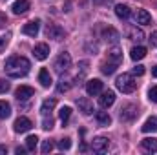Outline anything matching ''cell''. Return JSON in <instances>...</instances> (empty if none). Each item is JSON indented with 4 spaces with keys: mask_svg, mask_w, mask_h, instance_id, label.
Masks as SVG:
<instances>
[{
    "mask_svg": "<svg viewBox=\"0 0 157 155\" xmlns=\"http://www.w3.org/2000/svg\"><path fill=\"white\" fill-rule=\"evenodd\" d=\"M77 106H78V112H82V115H91V113H93V104H91L90 99H86V97H80V99H78Z\"/></svg>",
    "mask_w": 157,
    "mask_h": 155,
    "instance_id": "7c38bea8",
    "label": "cell"
},
{
    "mask_svg": "<svg viewBox=\"0 0 157 155\" xmlns=\"http://www.w3.org/2000/svg\"><path fill=\"white\" fill-rule=\"evenodd\" d=\"M11 9H13L15 15H24V13H28V9H29V0H17Z\"/></svg>",
    "mask_w": 157,
    "mask_h": 155,
    "instance_id": "2e32d148",
    "label": "cell"
},
{
    "mask_svg": "<svg viewBox=\"0 0 157 155\" xmlns=\"http://www.w3.org/2000/svg\"><path fill=\"white\" fill-rule=\"evenodd\" d=\"M141 130L144 133H150V131H157V117H148L144 120V124L141 126Z\"/></svg>",
    "mask_w": 157,
    "mask_h": 155,
    "instance_id": "ac0fdd59",
    "label": "cell"
},
{
    "mask_svg": "<svg viewBox=\"0 0 157 155\" xmlns=\"http://www.w3.org/2000/svg\"><path fill=\"white\" fill-rule=\"evenodd\" d=\"M37 144H39V137H37V135H29V137L26 139V148H28V152H35Z\"/></svg>",
    "mask_w": 157,
    "mask_h": 155,
    "instance_id": "484cf974",
    "label": "cell"
},
{
    "mask_svg": "<svg viewBox=\"0 0 157 155\" xmlns=\"http://www.w3.org/2000/svg\"><path fill=\"white\" fill-rule=\"evenodd\" d=\"M70 115H71V108H70V106H62V108H60V112H59V117H60L62 124H66V122H68Z\"/></svg>",
    "mask_w": 157,
    "mask_h": 155,
    "instance_id": "f1b7e54d",
    "label": "cell"
},
{
    "mask_svg": "<svg viewBox=\"0 0 157 155\" xmlns=\"http://www.w3.org/2000/svg\"><path fill=\"white\" fill-rule=\"evenodd\" d=\"M130 39L133 40V42H141V40L144 39V33L141 29H137V28H132L130 29Z\"/></svg>",
    "mask_w": 157,
    "mask_h": 155,
    "instance_id": "83f0119b",
    "label": "cell"
},
{
    "mask_svg": "<svg viewBox=\"0 0 157 155\" xmlns=\"http://www.w3.org/2000/svg\"><path fill=\"white\" fill-rule=\"evenodd\" d=\"M55 104H57V100L55 99H46L44 102H42V106H40V112H42V115H48L53 108H55Z\"/></svg>",
    "mask_w": 157,
    "mask_h": 155,
    "instance_id": "cb8c5ba5",
    "label": "cell"
},
{
    "mask_svg": "<svg viewBox=\"0 0 157 155\" xmlns=\"http://www.w3.org/2000/svg\"><path fill=\"white\" fill-rule=\"evenodd\" d=\"M42 128L44 130H51L53 128V119L48 115H44V119H42Z\"/></svg>",
    "mask_w": 157,
    "mask_h": 155,
    "instance_id": "1f68e13d",
    "label": "cell"
},
{
    "mask_svg": "<svg viewBox=\"0 0 157 155\" xmlns=\"http://www.w3.org/2000/svg\"><path fill=\"white\" fill-rule=\"evenodd\" d=\"M148 99H150L152 102H157V86H152V88L148 89Z\"/></svg>",
    "mask_w": 157,
    "mask_h": 155,
    "instance_id": "d6a6232c",
    "label": "cell"
},
{
    "mask_svg": "<svg viewBox=\"0 0 157 155\" xmlns=\"http://www.w3.org/2000/svg\"><path fill=\"white\" fill-rule=\"evenodd\" d=\"M6 44H7V39H2V37H0V53L4 51V47H6Z\"/></svg>",
    "mask_w": 157,
    "mask_h": 155,
    "instance_id": "f35d334b",
    "label": "cell"
},
{
    "mask_svg": "<svg viewBox=\"0 0 157 155\" xmlns=\"http://www.w3.org/2000/svg\"><path fill=\"white\" fill-rule=\"evenodd\" d=\"M26 150H28V148H17L15 152H17V155H24L26 153Z\"/></svg>",
    "mask_w": 157,
    "mask_h": 155,
    "instance_id": "ab89813d",
    "label": "cell"
},
{
    "mask_svg": "<svg viewBox=\"0 0 157 155\" xmlns=\"http://www.w3.org/2000/svg\"><path fill=\"white\" fill-rule=\"evenodd\" d=\"M46 35H48V39H53V40H62L64 37H66L64 29H62L60 26H57V24H48Z\"/></svg>",
    "mask_w": 157,
    "mask_h": 155,
    "instance_id": "5b68a950",
    "label": "cell"
},
{
    "mask_svg": "<svg viewBox=\"0 0 157 155\" xmlns=\"http://www.w3.org/2000/svg\"><path fill=\"white\" fill-rule=\"evenodd\" d=\"M108 60L119 66V64L122 62V51H121L119 47H112V49L108 51Z\"/></svg>",
    "mask_w": 157,
    "mask_h": 155,
    "instance_id": "d6986e66",
    "label": "cell"
},
{
    "mask_svg": "<svg viewBox=\"0 0 157 155\" xmlns=\"http://www.w3.org/2000/svg\"><path fill=\"white\" fill-rule=\"evenodd\" d=\"M31 70V62L26 59V57H20V55H13L6 60V73L13 78H20L26 77Z\"/></svg>",
    "mask_w": 157,
    "mask_h": 155,
    "instance_id": "6da1fadb",
    "label": "cell"
},
{
    "mask_svg": "<svg viewBox=\"0 0 157 155\" xmlns=\"http://www.w3.org/2000/svg\"><path fill=\"white\" fill-rule=\"evenodd\" d=\"M135 20H137V24L146 26V24H150V22H152V15H150L146 9H139V11H137V15H135Z\"/></svg>",
    "mask_w": 157,
    "mask_h": 155,
    "instance_id": "e0dca14e",
    "label": "cell"
},
{
    "mask_svg": "<svg viewBox=\"0 0 157 155\" xmlns=\"http://www.w3.org/2000/svg\"><path fill=\"white\" fill-rule=\"evenodd\" d=\"M71 68V57H70V53H60L59 57H57V60H55V70L59 71V73H66L68 70Z\"/></svg>",
    "mask_w": 157,
    "mask_h": 155,
    "instance_id": "3957f363",
    "label": "cell"
},
{
    "mask_svg": "<svg viewBox=\"0 0 157 155\" xmlns=\"http://www.w3.org/2000/svg\"><path fill=\"white\" fill-rule=\"evenodd\" d=\"M6 91H9V82L0 78V93H6Z\"/></svg>",
    "mask_w": 157,
    "mask_h": 155,
    "instance_id": "e575fe53",
    "label": "cell"
},
{
    "mask_svg": "<svg viewBox=\"0 0 157 155\" xmlns=\"http://www.w3.org/2000/svg\"><path fill=\"white\" fill-rule=\"evenodd\" d=\"M31 126H33V122H31L28 117H18V119L15 120V124H13V128H15L17 133H26V131L31 130Z\"/></svg>",
    "mask_w": 157,
    "mask_h": 155,
    "instance_id": "ba28073f",
    "label": "cell"
},
{
    "mask_svg": "<svg viewBox=\"0 0 157 155\" xmlns=\"http://www.w3.org/2000/svg\"><path fill=\"white\" fill-rule=\"evenodd\" d=\"M93 2H95V4H102L104 0H93Z\"/></svg>",
    "mask_w": 157,
    "mask_h": 155,
    "instance_id": "7bdbcfd3",
    "label": "cell"
},
{
    "mask_svg": "<svg viewBox=\"0 0 157 155\" xmlns=\"http://www.w3.org/2000/svg\"><path fill=\"white\" fill-rule=\"evenodd\" d=\"M6 24H7V17L4 13H0V28H4Z\"/></svg>",
    "mask_w": 157,
    "mask_h": 155,
    "instance_id": "74e56055",
    "label": "cell"
},
{
    "mask_svg": "<svg viewBox=\"0 0 157 155\" xmlns=\"http://www.w3.org/2000/svg\"><path fill=\"white\" fill-rule=\"evenodd\" d=\"M115 86H117L119 91H122V93H132L137 88V80L133 78V75H130V73H122V75L117 77Z\"/></svg>",
    "mask_w": 157,
    "mask_h": 155,
    "instance_id": "7a4b0ae2",
    "label": "cell"
},
{
    "mask_svg": "<svg viewBox=\"0 0 157 155\" xmlns=\"http://www.w3.org/2000/svg\"><path fill=\"white\" fill-rule=\"evenodd\" d=\"M137 115H139V112L133 104H126L124 108H121V113H119L121 120H124V122H132Z\"/></svg>",
    "mask_w": 157,
    "mask_h": 155,
    "instance_id": "277c9868",
    "label": "cell"
},
{
    "mask_svg": "<svg viewBox=\"0 0 157 155\" xmlns=\"http://www.w3.org/2000/svg\"><path fill=\"white\" fill-rule=\"evenodd\" d=\"M115 70H117V64H113V62H104L102 68H101V71H102L104 75H113Z\"/></svg>",
    "mask_w": 157,
    "mask_h": 155,
    "instance_id": "4316f807",
    "label": "cell"
},
{
    "mask_svg": "<svg viewBox=\"0 0 157 155\" xmlns=\"http://www.w3.org/2000/svg\"><path fill=\"white\" fill-rule=\"evenodd\" d=\"M143 73H144V66H135V68H133V75H139V77H141Z\"/></svg>",
    "mask_w": 157,
    "mask_h": 155,
    "instance_id": "d590c367",
    "label": "cell"
},
{
    "mask_svg": "<svg viewBox=\"0 0 157 155\" xmlns=\"http://www.w3.org/2000/svg\"><path fill=\"white\" fill-rule=\"evenodd\" d=\"M113 102H115V93H113V91H104V93L99 97V106H101V108H110Z\"/></svg>",
    "mask_w": 157,
    "mask_h": 155,
    "instance_id": "5bb4252c",
    "label": "cell"
},
{
    "mask_svg": "<svg viewBox=\"0 0 157 155\" xmlns=\"http://www.w3.org/2000/svg\"><path fill=\"white\" fill-rule=\"evenodd\" d=\"M150 44H152V47L157 46V31H154V33L150 35Z\"/></svg>",
    "mask_w": 157,
    "mask_h": 155,
    "instance_id": "8d00e7d4",
    "label": "cell"
},
{
    "mask_svg": "<svg viewBox=\"0 0 157 155\" xmlns=\"http://www.w3.org/2000/svg\"><path fill=\"white\" fill-rule=\"evenodd\" d=\"M70 88H71V82L66 80V78H60L59 84H57V91H59V93H64V91H68Z\"/></svg>",
    "mask_w": 157,
    "mask_h": 155,
    "instance_id": "f546056e",
    "label": "cell"
},
{
    "mask_svg": "<svg viewBox=\"0 0 157 155\" xmlns=\"http://www.w3.org/2000/svg\"><path fill=\"white\" fill-rule=\"evenodd\" d=\"M102 39L106 40V42H110V44H117L119 40H121V35H119L117 29L106 28V29H102Z\"/></svg>",
    "mask_w": 157,
    "mask_h": 155,
    "instance_id": "8fae6325",
    "label": "cell"
},
{
    "mask_svg": "<svg viewBox=\"0 0 157 155\" xmlns=\"http://www.w3.org/2000/svg\"><path fill=\"white\" fill-rule=\"evenodd\" d=\"M39 82L44 88H49V86H51V75H49V71H48L46 68H42L39 71Z\"/></svg>",
    "mask_w": 157,
    "mask_h": 155,
    "instance_id": "7402d4cb",
    "label": "cell"
},
{
    "mask_svg": "<svg viewBox=\"0 0 157 155\" xmlns=\"http://www.w3.org/2000/svg\"><path fill=\"white\" fill-rule=\"evenodd\" d=\"M70 148H71V141H70L68 137L59 141V150H62V152H64V150H70Z\"/></svg>",
    "mask_w": 157,
    "mask_h": 155,
    "instance_id": "4dcf8cb0",
    "label": "cell"
},
{
    "mask_svg": "<svg viewBox=\"0 0 157 155\" xmlns=\"http://www.w3.org/2000/svg\"><path fill=\"white\" fill-rule=\"evenodd\" d=\"M15 95H17L18 100H28V99H31V97L35 95V91H33V88H29V86H18L17 91H15Z\"/></svg>",
    "mask_w": 157,
    "mask_h": 155,
    "instance_id": "30bf717a",
    "label": "cell"
},
{
    "mask_svg": "<svg viewBox=\"0 0 157 155\" xmlns=\"http://www.w3.org/2000/svg\"><path fill=\"white\" fill-rule=\"evenodd\" d=\"M11 115V106L6 100H0V119H7Z\"/></svg>",
    "mask_w": 157,
    "mask_h": 155,
    "instance_id": "d4e9b609",
    "label": "cell"
},
{
    "mask_svg": "<svg viewBox=\"0 0 157 155\" xmlns=\"http://www.w3.org/2000/svg\"><path fill=\"white\" fill-rule=\"evenodd\" d=\"M40 29V20H33V22H28L24 28H22V33L24 35H29V37H37Z\"/></svg>",
    "mask_w": 157,
    "mask_h": 155,
    "instance_id": "4fadbf2b",
    "label": "cell"
},
{
    "mask_svg": "<svg viewBox=\"0 0 157 155\" xmlns=\"http://www.w3.org/2000/svg\"><path fill=\"white\" fill-rule=\"evenodd\" d=\"M108 148H110V139H106V137H97L91 142V150L95 153H104V152H108Z\"/></svg>",
    "mask_w": 157,
    "mask_h": 155,
    "instance_id": "8992f818",
    "label": "cell"
},
{
    "mask_svg": "<svg viewBox=\"0 0 157 155\" xmlns=\"http://www.w3.org/2000/svg\"><path fill=\"white\" fill-rule=\"evenodd\" d=\"M33 57L37 60H46L49 57V46L48 44H37L33 47Z\"/></svg>",
    "mask_w": 157,
    "mask_h": 155,
    "instance_id": "9c48e42d",
    "label": "cell"
},
{
    "mask_svg": "<svg viewBox=\"0 0 157 155\" xmlns=\"http://www.w3.org/2000/svg\"><path fill=\"white\" fill-rule=\"evenodd\" d=\"M141 146H143L144 152H148V153H155L157 152V139L155 137H146V139L141 141Z\"/></svg>",
    "mask_w": 157,
    "mask_h": 155,
    "instance_id": "9a60e30c",
    "label": "cell"
},
{
    "mask_svg": "<svg viewBox=\"0 0 157 155\" xmlns=\"http://www.w3.org/2000/svg\"><path fill=\"white\" fill-rule=\"evenodd\" d=\"M115 15H117L119 18L126 20V18H130L132 11H130V7H128L126 4H117V6H115Z\"/></svg>",
    "mask_w": 157,
    "mask_h": 155,
    "instance_id": "ffe728a7",
    "label": "cell"
},
{
    "mask_svg": "<svg viewBox=\"0 0 157 155\" xmlns=\"http://www.w3.org/2000/svg\"><path fill=\"white\" fill-rule=\"evenodd\" d=\"M130 57H132V60H141V59H144V57H146V47H143V46L132 47Z\"/></svg>",
    "mask_w": 157,
    "mask_h": 155,
    "instance_id": "44dd1931",
    "label": "cell"
},
{
    "mask_svg": "<svg viewBox=\"0 0 157 155\" xmlns=\"http://www.w3.org/2000/svg\"><path fill=\"white\" fill-rule=\"evenodd\" d=\"M53 150V142L51 141H44L42 142V153H49Z\"/></svg>",
    "mask_w": 157,
    "mask_h": 155,
    "instance_id": "836d02e7",
    "label": "cell"
},
{
    "mask_svg": "<svg viewBox=\"0 0 157 155\" xmlns=\"http://www.w3.org/2000/svg\"><path fill=\"white\" fill-rule=\"evenodd\" d=\"M152 75H154V77H157V66L154 68V70H152Z\"/></svg>",
    "mask_w": 157,
    "mask_h": 155,
    "instance_id": "b9f144b4",
    "label": "cell"
},
{
    "mask_svg": "<svg viewBox=\"0 0 157 155\" xmlns=\"http://www.w3.org/2000/svg\"><path fill=\"white\" fill-rule=\"evenodd\" d=\"M7 153V148L6 146H0V155H6Z\"/></svg>",
    "mask_w": 157,
    "mask_h": 155,
    "instance_id": "60d3db41",
    "label": "cell"
},
{
    "mask_svg": "<svg viewBox=\"0 0 157 155\" xmlns=\"http://www.w3.org/2000/svg\"><path fill=\"white\" fill-rule=\"evenodd\" d=\"M86 93L91 95V97L101 95V93H102V82H101L99 78H91V80H88V82H86Z\"/></svg>",
    "mask_w": 157,
    "mask_h": 155,
    "instance_id": "52a82bcc",
    "label": "cell"
},
{
    "mask_svg": "<svg viewBox=\"0 0 157 155\" xmlns=\"http://www.w3.org/2000/svg\"><path fill=\"white\" fill-rule=\"evenodd\" d=\"M97 122H99V126L108 128V126L112 124V117L108 115L106 112H99V113H97Z\"/></svg>",
    "mask_w": 157,
    "mask_h": 155,
    "instance_id": "603a6c76",
    "label": "cell"
}]
</instances>
